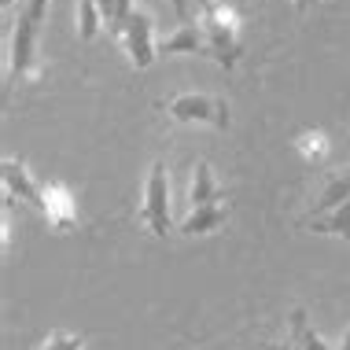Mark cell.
Wrapping results in <instances>:
<instances>
[{"label":"cell","instance_id":"cell-1","mask_svg":"<svg viewBox=\"0 0 350 350\" xmlns=\"http://www.w3.org/2000/svg\"><path fill=\"white\" fill-rule=\"evenodd\" d=\"M200 26L211 41V59L221 63L225 70H232L243 55V41H240V23H236V12L225 8L221 0H203V15Z\"/></svg>","mask_w":350,"mask_h":350},{"label":"cell","instance_id":"cell-2","mask_svg":"<svg viewBox=\"0 0 350 350\" xmlns=\"http://www.w3.org/2000/svg\"><path fill=\"white\" fill-rule=\"evenodd\" d=\"M163 111L174 122H203V126H214V129H229L232 126V115H229V103L221 96H211V92H177L163 103Z\"/></svg>","mask_w":350,"mask_h":350},{"label":"cell","instance_id":"cell-3","mask_svg":"<svg viewBox=\"0 0 350 350\" xmlns=\"http://www.w3.org/2000/svg\"><path fill=\"white\" fill-rule=\"evenodd\" d=\"M137 217L151 229V236H159V240H166L170 236V174H166V163L163 159H155L144 177V203H140Z\"/></svg>","mask_w":350,"mask_h":350},{"label":"cell","instance_id":"cell-4","mask_svg":"<svg viewBox=\"0 0 350 350\" xmlns=\"http://www.w3.org/2000/svg\"><path fill=\"white\" fill-rule=\"evenodd\" d=\"M37 37H41V23L18 8L15 30H12V49H8V89L23 85L30 74H37Z\"/></svg>","mask_w":350,"mask_h":350},{"label":"cell","instance_id":"cell-5","mask_svg":"<svg viewBox=\"0 0 350 350\" xmlns=\"http://www.w3.org/2000/svg\"><path fill=\"white\" fill-rule=\"evenodd\" d=\"M122 49L129 55V67L133 70H148L159 55V41H155V18H151L144 8H133V15L122 26Z\"/></svg>","mask_w":350,"mask_h":350},{"label":"cell","instance_id":"cell-6","mask_svg":"<svg viewBox=\"0 0 350 350\" xmlns=\"http://www.w3.org/2000/svg\"><path fill=\"white\" fill-rule=\"evenodd\" d=\"M41 214L49 217V225L55 232H67L78 225V203H74L70 188L59 181H44L41 185Z\"/></svg>","mask_w":350,"mask_h":350},{"label":"cell","instance_id":"cell-7","mask_svg":"<svg viewBox=\"0 0 350 350\" xmlns=\"http://www.w3.org/2000/svg\"><path fill=\"white\" fill-rule=\"evenodd\" d=\"M0 170H4V200H23L26 206H37V211H41V185H33L30 170L12 155L0 163Z\"/></svg>","mask_w":350,"mask_h":350},{"label":"cell","instance_id":"cell-8","mask_svg":"<svg viewBox=\"0 0 350 350\" xmlns=\"http://www.w3.org/2000/svg\"><path fill=\"white\" fill-rule=\"evenodd\" d=\"M177 52H196V55H211V41H206L200 23H181L170 37L159 41V55H177Z\"/></svg>","mask_w":350,"mask_h":350},{"label":"cell","instance_id":"cell-9","mask_svg":"<svg viewBox=\"0 0 350 350\" xmlns=\"http://www.w3.org/2000/svg\"><path fill=\"white\" fill-rule=\"evenodd\" d=\"M225 217H229V206H225V203L192 206V211H188V214L181 217L177 232H181V236H206V232L221 229V225H225Z\"/></svg>","mask_w":350,"mask_h":350},{"label":"cell","instance_id":"cell-10","mask_svg":"<svg viewBox=\"0 0 350 350\" xmlns=\"http://www.w3.org/2000/svg\"><path fill=\"white\" fill-rule=\"evenodd\" d=\"M196 174H192V185H188V203L192 206H211V203H221L225 196H221V188H217L214 181V170L206 159H200V163L192 166Z\"/></svg>","mask_w":350,"mask_h":350},{"label":"cell","instance_id":"cell-11","mask_svg":"<svg viewBox=\"0 0 350 350\" xmlns=\"http://www.w3.org/2000/svg\"><path fill=\"white\" fill-rule=\"evenodd\" d=\"M347 200H350V166L325 185V192H321V200L314 203V214H310V217H321V214L336 211V206H343Z\"/></svg>","mask_w":350,"mask_h":350},{"label":"cell","instance_id":"cell-12","mask_svg":"<svg viewBox=\"0 0 350 350\" xmlns=\"http://www.w3.org/2000/svg\"><path fill=\"white\" fill-rule=\"evenodd\" d=\"M310 232H317V236H343V240H350V200L343 206H336V211L321 214V217H310Z\"/></svg>","mask_w":350,"mask_h":350},{"label":"cell","instance_id":"cell-13","mask_svg":"<svg viewBox=\"0 0 350 350\" xmlns=\"http://www.w3.org/2000/svg\"><path fill=\"white\" fill-rule=\"evenodd\" d=\"M74 15H78V37H81V41L85 44L96 41V33H100V26H103V15H100L96 0H78Z\"/></svg>","mask_w":350,"mask_h":350},{"label":"cell","instance_id":"cell-14","mask_svg":"<svg viewBox=\"0 0 350 350\" xmlns=\"http://www.w3.org/2000/svg\"><path fill=\"white\" fill-rule=\"evenodd\" d=\"M291 343L302 347V350H328L325 339H321L314 328H310V321L302 310H291Z\"/></svg>","mask_w":350,"mask_h":350},{"label":"cell","instance_id":"cell-15","mask_svg":"<svg viewBox=\"0 0 350 350\" xmlns=\"http://www.w3.org/2000/svg\"><path fill=\"white\" fill-rule=\"evenodd\" d=\"M295 148H299V155L306 159V163H325V155H328V140H325V133H317V129L299 133Z\"/></svg>","mask_w":350,"mask_h":350},{"label":"cell","instance_id":"cell-16","mask_svg":"<svg viewBox=\"0 0 350 350\" xmlns=\"http://www.w3.org/2000/svg\"><path fill=\"white\" fill-rule=\"evenodd\" d=\"M81 347H85V339L74 336V332H52L41 343V350H81Z\"/></svg>","mask_w":350,"mask_h":350},{"label":"cell","instance_id":"cell-17","mask_svg":"<svg viewBox=\"0 0 350 350\" xmlns=\"http://www.w3.org/2000/svg\"><path fill=\"white\" fill-rule=\"evenodd\" d=\"M100 15H103V26H107V33L115 30V18H118V0H96Z\"/></svg>","mask_w":350,"mask_h":350},{"label":"cell","instance_id":"cell-18","mask_svg":"<svg viewBox=\"0 0 350 350\" xmlns=\"http://www.w3.org/2000/svg\"><path fill=\"white\" fill-rule=\"evenodd\" d=\"M170 8H174V15L181 18V23H188V0H170Z\"/></svg>","mask_w":350,"mask_h":350},{"label":"cell","instance_id":"cell-19","mask_svg":"<svg viewBox=\"0 0 350 350\" xmlns=\"http://www.w3.org/2000/svg\"><path fill=\"white\" fill-rule=\"evenodd\" d=\"M291 347H295V343H291V339H288V343H269L266 350H291Z\"/></svg>","mask_w":350,"mask_h":350},{"label":"cell","instance_id":"cell-20","mask_svg":"<svg viewBox=\"0 0 350 350\" xmlns=\"http://www.w3.org/2000/svg\"><path fill=\"white\" fill-rule=\"evenodd\" d=\"M310 4H314V0H295V12H306Z\"/></svg>","mask_w":350,"mask_h":350},{"label":"cell","instance_id":"cell-21","mask_svg":"<svg viewBox=\"0 0 350 350\" xmlns=\"http://www.w3.org/2000/svg\"><path fill=\"white\" fill-rule=\"evenodd\" d=\"M339 350H350V328L343 332V343H339Z\"/></svg>","mask_w":350,"mask_h":350},{"label":"cell","instance_id":"cell-22","mask_svg":"<svg viewBox=\"0 0 350 350\" xmlns=\"http://www.w3.org/2000/svg\"><path fill=\"white\" fill-rule=\"evenodd\" d=\"M0 4H4V12H12V4H15V0H0Z\"/></svg>","mask_w":350,"mask_h":350}]
</instances>
